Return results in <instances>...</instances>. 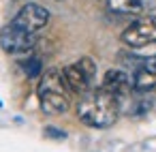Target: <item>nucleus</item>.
<instances>
[{
    "mask_svg": "<svg viewBox=\"0 0 156 152\" xmlns=\"http://www.w3.org/2000/svg\"><path fill=\"white\" fill-rule=\"evenodd\" d=\"M75 111L83 124L92 128H109L111 124H115L120 116V103L113 94L98 86L79 96Z\"/></svg>",
    "mask_w": 156,
    "mask_h": 152,
    "instance_id": "1",
    "label": "nucleus"
},
{
    "mask_svg": "<svg viewBox=\"0 0 156 152\" xmlns=\"http://www.w3.org/2000/svg\"><path fill=\"white\" fill-rule=\"evenodd\" d=\"M69 88L64 84V77L60 71L49 69L41 75L39 79V88H37V96H39V105L43 109V114L47 116H60L64 111H69L71 99H69Z\"/></svg>",
    "mask_w": 156,
    "mask_h": 152,
    "instance_id": "2",
    "label": "nucleus"
},
{
    "mask_svg": "<svg viewBox=\"0 0 156 152\" xmlns=\"http://www.w3.org/2000/svg\"><path fill=\"white\" fill-rule=\"evenodd\" d=\"M62 77H64V84H66L69 92L81 96L88 90H92V84H94V77H96V62L90 56H83L77 62L64 67Z\"/></svg>",
    "mask_w": 156,
    "mask_h": 152,
    "instance_id": "3",
    "label": "nucleus"
},
{
    "mask_svg": "<svg viewBox=\"0 0 156 152\" xmlns=\"http://www.w3.org/2000/svg\"><path fill=\"white\" fill-rule=\"evenodd\" d=\"M0 47L9 56H28L37 47V34L9 22L0 28Z\"/></svg>",
    "mask_w": 156,
    "mask_h": 152,
    "instance_id": "4",
    "label": "nucleus"
},
{
    "mask_svg": "<svg viewBox=\"0 0 156 152\" xmlns=\"http://www.w3.org/2000/svg\"><path fill=\"white\" fill-rule=\"evenodd\" d=\"M122 43L133 49H141L156 43V17H139L122 32Z\"/></svg>",
    "mask_w": 156,
    "mask_h": 152,
    "instance_id": "5",
    "label": "nucleus"
},
{
    "mask_svg": "<svg viewBox=\"0 0 156 152\" xmlns=\"http://www.w3.org/2000/svg\"><path fill=\"white\" fill-rule=\"evenodd\" d=\"M49 22V11L37 2H26L13 17V24H17L20 28L28 30V32H41Z\"/></svg>",
    "mask_w": 156,
    "mask_h": 152,
    "instance_id": "6",
    "label": "nucleus"
},
{
    "mask_svg": "<svg viewBox=\"0 0 156 152\" xmlns=\"http://www.w3.org/2000/svg\"><path fill=\"white\" fill-rule=\"evenodd\" d=\"M101 88L107 90L109 94H113V96L118 99V103H120L122 99H126L128 94L135 92V88H133V77H130L126 71H122V69H109V71L105 73L103 81H101Z\"/></svg>",
    "mask_w": 156,
    "mask_h": 152,
    "instance_id": "7",
    "label": "nucleus"
},
{
    "mask_svg": "<svg viewBox=\"0 0 156 152\" xmlns=\"http://www.w3.org/2000/svg\"><path fill=\"white\" fill-rule=\"evenodd\" d=\"M133 88L139 94H152L156 92V73L145 71V69H137L133 75Z\"/></svg>",
    "mask_w": 156,
    "mask_h": 152,
    "instance_id": "8",
    "label": "nucleus"
},
{
    "mask_svg": "<svg viewBox=\"0 0 156 152\" xmlns=\"http://www.w3.org/2000/svg\"><path fill=\"white\" fill-rule=\"evenodd\" d=\"M20 69L24 71V75H26L28 79H34V77H41V75H43V62H41V58H37V56H26V58H22V60H20Z\"/></svg>",
    "mask_w": 156,
    "mask_h": 152,
    "instance_id": "9",
    "label": "nucleus"
},
{
    "mask_svg": "<svg viewBox=\"0 0 156 152\" xmlns=\"http://www.w3.org/2000/svg\"><path fill=\"white\" fill-rule=\"evenodd\" d=\"M107 7L113 13H139L141 11V0H107Z\"/></svg>",
    "mask_w": 156,
    "mask_h": 152,
    "instance_id": "10",
    "label": "nucleus"
},
{
    "mask_svg": "<svg viewBox=\"0 0 156 152\" xmlns=\"http://www.w3.org/2000/svg\"><path fill=\"white\" fill-rule=\"evenodd\" d=\"M45 135H47V137H58V139H64V137H66V133L56 131V126H45Z\"/></svg>",
    "mask_w": 156,
    "mask_h": 152,
    "instance_id": "11",
    "label": "nucleus"
},
{
    "mask_svg": "<svg viewBox=\"0 0 156 152\" xmlns=\"http://www.w3.org/2000/svg\"><path fill=\"white\" fill-rule=\"evenodd\" d=\"M0 107H2V101H0Z\"/></svg>",
    "mask_w": 156,
    "mask_h": 152,
    "instance_id": "12",
    "label": "nucleus"
}]
</instances>
